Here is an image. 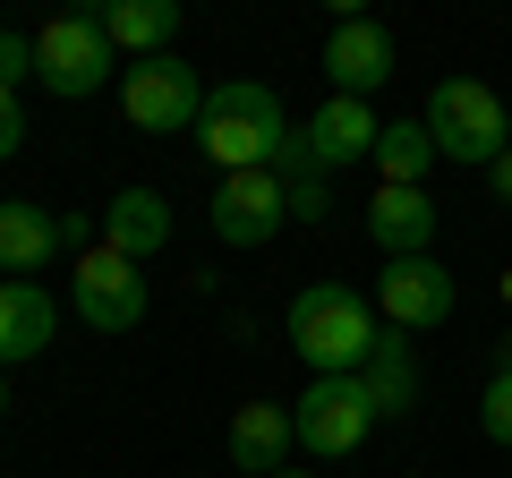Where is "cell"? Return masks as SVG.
Segmentation results:
<instances>
[{"label": "cell", "instance_id": "8", "mask_svg": "<svg viewBox=\"0 0 512 478\" xmlns=\"http://www.w3.org/2000/svg\"><path fill=\"white\" fill-rule=\"evenodd\" d=\"M453 274H444L436 257H384L376 265V316L384 333H436L444 316H453Z\"/></svg>", "mask_w": 512, "mask_h": 478}, {"label": "cell", "instance_id": "27", "mask_svg": "<svg viewBox=\"0 0 512 478\" xmlns=\"http://www.w3.org/2000/svg\"><path fill=\"white\" fill-rule=\"evenodd\" d=\"M504 368H512V342H504Z\"/></svg>", "mask_w": 512, "mask_h": 478}, {"label": "cell", "instance_id": "15", "mask_svg": "<svg viewBox=\"0 0 512 478\" xmlns=\"http://www.w3.org/2000/svg\"><path fill=\"white\" fill-rule=\"evenodd\" d=\"M163 239H171V197L163 188H120L103 205V248H120L128 265H146Z\"/></svg>", "mask_w": 512, "mask_h": 478}, {"label": "cell", "instance_id": "6", "mask_svg": "<svg viewBox=\"0 0 512 478\" xmlns=\"http://www.w3.org/2000/svg\"><path fill=\"white\" fill-rule=\"evenodd\" d=\"M291 427H299V453L342 461V453H359L384 419H376V402H367L359 376H316V385L291 402Z\"/></svg>", "mask_w": 512, "mask_h": 478}, {"label": "cell", "instance_id": "13", "mask_svg": "<svg viewBox=\"0 0 512 478\" xmlns=\"http://www.w3.org/2000/svg\"><path fill=\"white\" fill-rule=\"evenodd\" d=\"M367 239L384 257H436V197L427 188H376L367 197Z\"/></svg>", "mask_w": 512, "mask_h": 478}, {"label": "cell", "instance_id": "24", "mask_svg": "<svg viewBox=\"0 0 512 478\" xmlns=\"http://www.w3.org/2000/svg\"><path fill=\"white\" fill-rule=\"evenodd\" d=\"M487 180H495V205H512V146H504V154L487 163Z\"/></svg>", "mask_w": 512, "mask_h": 478}, {"label": "cell", "instance_id": "16", "mask_svg": "<svg viewBox=\"0 0 512 478\" xmlns=\"http://www.w3.org/2000/svg\"><path fill=\"white\" fill-rule=\"evenodd\" d=\"M52 248H60V214L52 205H26V197L0 205V274L9 282H35L43 265H52Z\"/></svg>", "mask_w": 512, "mask_h": 478}, {"label": "cell", "instance_id": "1", "mask_svg": "<svg viewBox=\"0 0 512 478\" xmlns=\"http://www.w3.org/2000/svg\"><path fill=\"white\" fill-rule=\"evenodd\" d=\"M376 342H384V316H376V299H359L350 282H308V291L291 299V350L316 376H367Z\"/></svg>", "mask_w": 512, "mask_h": 478}, {"label": "cell", "instance_id": "4", "mask_svg": "<svg viewBox=\"0 0 512 478\" xmlns=\"http://www.w3.org/2000/svg\"><path fill=\"white\" fill-rule=\"evenodd\" d=\"M111 69H120V52H111V35H103V18H94V9H69V18L35 26V86H43V94L86 103Z\"/></svg>", "mask_w": 512, "mask_h": 478}, {"label": "cell", "instance_id": "20", "mask_svg": "<svg viewBox=\"0 0 512 478\" xmlns=\"http://www.w3.org/2000/svg\"><path fill=\"white\" fill-rule=\"evenodd\" d=\"M478 427H487V444H512V368L487 376V393H478Z\"/></svg>", "mask_w": 512, "mask_h": 478}, {"label": "cell", "instance_id": "22", "mask_svg": "<svg viewBox=\"0 0 512 478\" xmlns=\"http://www.w3.org/2000/svg\"><path fill=\"white\" fill-rule=\"evenodd\" d=\"M333 214V188H325V171L316 180H291V222H325Z\"/></svg>", "mask_w": 512, "mask_h": 478}, {"label": "cell", "instance_id": "14", "mask_svg": "<svg viewBox=\"0 0 512 478\" xmlns=\"http://www.w3.org/2000/svg\"><path fill=\"white\" fill-rule=\"evenodd\" d=\"M60 333V308L43 282H0V368H26V359H43Z\"/></svg>", "mask_w": 512, "mask_h": 478}, {"label": "cell", "instance_id": "12", "mask_svg": "<svg viewBox=\"0 0 512 478\" xmlns=\"http://www.w3.org/2000/svg\"><path fill=\"white\" fill-rule=\"evenodd\" d=\"M384 77H393V35H384L376 18H333V35H325V86L367 103Z\"/></svg>", "mask_w": 512, "mask_h": 478}, {"label": "cell", "instance_id": "19", "mask_svg": "<svg viewBox=\"0 0 512 478\" xmlns=\"http://www.w3.org/2000/svg\"><path fill=\"white\" fill-rule=\"evenodd\" d=\"M427 163H444L427 120H384L376 137V188H427Z\"/></svg>", "mask_w": 512, "mask_h": 478}, {"label": "cell", "instance_id": "23", "mask_svg": "<svg viewBox=\"0 0 512 478\" xmlns=\"http://www.w3.org/2000/svg\"><path fill=\"white\" fill-rule=\"evenodd\" d=\"M18 146H26V103H18L9 86H0V163H9Z\"/></svg>", "mask_w": 512, "mask_h": 478}, {"label": "cell", "instance_id": "25", "mask_svg": "<svg viewBox=\"0 0 512 478\" xmlns=\"http://www.w3.org/2000/svg\"><path fill=\"white\" fill-rule=\"evenodd\" d=\"M0 419H9V368H0Z\"/></svg>", "mask_w": 512, "mask_h": 478}, {"label": "cell", "instance_id": "5", "mask_svg": "<svg viewBox=\"0 0 512 478\" xmlns=\"http://www.w3.org/2000/svg\"><path fill=\"white\" fill-rule=\"evenodd\" d=\"M205 77L188 69L180 52H163V60H128L120 69V111L137 120V129H154V137H180V129H197L205 120Z\"/></svg>", "mask_w": 512, "mask_h": 478}, {"label": "cell", "instance_id": "26", "mask_svg": "<svg viewBox=\"0 0 512 478\" xmlns=\"http://www.w3.org/2000/svg\"><path fill=\"white\" fill-rule=\"evenodd\" d=\"M274 478H316V470H299V461H291V470H274Z\"/></svg>", "mask_w": 512, "mask_h": 478}, {"label": "cell", "instance_id": "7", "mask_svg": "<svg viewBox=\"0 0 512 478\" xmlns=\"http://www.w3.org/2000/svg\"><path fill=\"white\" fill-rule=\"evenodd\" d=\"M69 308L86 316L94 333H137L146 325V274H137L120 248L94 239L86 257H77V274H69Z\"/></svg>", "mask_w": 512, "mask_h": 478}, {"label": "cell", "instance_id": "9", "mask_svg": "<svg viewBox=\"0 0 512 478\" xmlns=\"http://www.w3.org/2000/svg\"><path fill=\"white\" fill-rule=\"evenodd\" d=\"M282 222H291V188L274 171H231L214 188V239L222 248H265Z\"/></svg>", "mask_w": 512, "mask_h": 478}, {"label": "cell", "instance_id": "10", "mask_svg": "<svg viewBox=\"0 0 512 478\" xmlns=\"http://www.w3.org/2000/svg\"><path fill=\"white\" fill-rule=\"evenodd\" d=\"M299 137H308L316 171H342V163H376L384 120H376V103H359V94H325V103L299 120Z\"/></svg>", "mask_w": 512, "mask_h": 478}, {"label": "cell", "instance_id": "2", "mask_svg": "<svg viewBox=\"0 0 512 478\" xmlns=\"http://www.w3.org/2000/svg\"><path fill=\"white\" fill-rule=\"evenodd\" d=\"M282 137H291V120H282L274 86H256V77H231V86L205 94V120H197V154L231 180V171H274Z\"/></svg>", "mask_w": 512, "mask_h": 478}, {"label": "cell", "instance_id": "21", "mask_svg": "<svg viewBox=\"0 0 512 478\" xmlns=\"http://www.w3.org/2000/svg\"><path fill=\"white\" fill-rule=\"evenodd\" d=\"M26 77H35V35H18V26H0V86L18 94Z\"/></svg>", "mask_w": 512, "mask_h": 478}, {"label": "cell", "instance_id": "17", "mask_svg": "<svg viewBox=\"0 0 512 478\" xmlns=\"http://www.w3.org/2000/svg\"><path fill=\"white\" fill-rule=\"evenodd\" d=\"M111 35V52L128 60H163L171 35H180V0H111V9H94Z\"/></svg>", "mask_w": 512, "mask_h": 478}, {"label": "cell", "instance_id": "3", "mask_svg": "<svg viewBox=\"0 0 512 478\" xmlns=\"http://www.w3.org/2000/svg\"><path fill=\"white\" fill-rule=\"evenodd\" d=\"M419 120H427V137H436L444 163H470V171H487L495 154L512 146V111H504V94H495L487 77H444Z\"/></svg>", "mask_w": 512, "mask_h": 478}, {"label": "cell", "instance_id": "18", "mask_svg": "<svg viewBox=\"0 0 512 478\" xmlns=\"http://www.w3.org/2000/svg\"><path fill=\"white\" fill-rule=\"evenodd\" d=\"M359 385H367V402H376V419H410V410H419V350H410V333H384Z\"/></svg>", "mask_w": 512, "mask_h": 478}, {"label": "cell", "instance_id": "11", "mask_svg": "<svg viewBox=\"0 0 512 478\" xmlns=\"http://www.w3.org/2000/svg\"><path fill=\"white\" fill-rule=\"evenodd\" d=\"M222 453H231L239 478H274V470H291V453H299L291 402H239L231 427H222Z\"/></svg>", "mask_w": 512, "mask_h": 478}]
</instances>
